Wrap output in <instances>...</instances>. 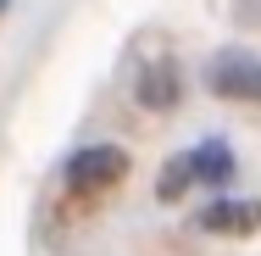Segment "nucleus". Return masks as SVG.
Listing matches in <instances>:
<instances>
[{
    "label": "nucleus",
    "instance_id": "nucleus-4",
    "mask_svg": "<svg viewBox=\"0 0 261 256\" xmlns=\"http://www.w3.org/2000/svg\"><path fill=\"white\" fill-rule=\"evenodd\" d=\"M139 106L145 111H167V106H178V95H184V84H178V67L172 61H150L145 73H139Z\"/></svg>",
    "mask_w": 261,
    "mask_h": 256
},
{
    "label": "nucleus",
    "instance_id": "nucleus-7",
    "mask_svg": "<svg viewBox=\"0 0 261 256\" xmlns=\"http://www.w3.org/2000/svg\"><path fill=\"white\" fill-rule=\"evenodd\" d=\"M0 11H6V0H0Z\"/></svg>",
    "mask_w": 261,
    "mask_h": 256
},
{
    "label": "nucleus",
    "instance_id": "nucleus-5",
    "mask_svg": "<svg viewBox=\"0 0 261 256\" xmlns=\"http://www.w3.org/2000/svg\"><path fill=\"white\" fill-rule=\"evenodd\" d=\"M189 161H195V178H206V184H222V178L233 173V156L222 151L217 139H211V145H200V151H189Z\"/></svg>",
    "mask_w": 261,
    "mask_h": 256
},
{
    "label": "nucleus",
    "instance_id": "nucleus-2",
    "mask_svg": "<svg viewBox=\"0 0 261 256\" xmlns=\"http://www.w3.org/2000/svg\"><path fill=\"white\" fill-rule=\"evenodd\" d=\"M122 173H128V156L117 145H89V151H78L67 161L72 190H111V184H122Z\"/></svg>",
    "mask_w": 261,
    "mask_h": 256
},
{
    "label": "nucleus",
    "instance_id": "nucleus-3",
    "mask_svg": "<svg viewBox=\"0 0 261 256\" xmlns=\"http://www.w3.org/2000/svg\"><path fill=\"white\" fill-rule=\"evenodd\" d=\"M200 228L206 234H228V240H245L261 228V201H211L200 212Z\"/></svg>",
    "mask_w": 261,
    "mask_h": 256
},
{
    "label": "nucleus",
    "instance_id": "nucleus-6",
    "mask_svg": "<svg viewBox=\"0 0 261 256\" xmlns=\"http://www.w3.org/2000/svg\"><path fill=\"white\" fill-rule=\"evenodd\" d=\"M189 184H195V161H189V156H178V161H167V167H161L156 195H161V201H178Z\"/></svg>",
    "mask_w": 261,
    "mask_h": 256
},
{
    "label": "nucleus",
    "instance_id": "nucleus-1",
    "mask_svg": "<svg viewBox=\"0 0 261 256\" xmlns=\"http://www.w3.org/2000/svg\"><path fill=\"white\" fill-rule=\"evenodd\" d=\"M206 84L222 101H261V61L245 51H222L206 67Z\"/></svg>",
    "mask_w": 261,
    "mask_h": 256
}]
</instances>
